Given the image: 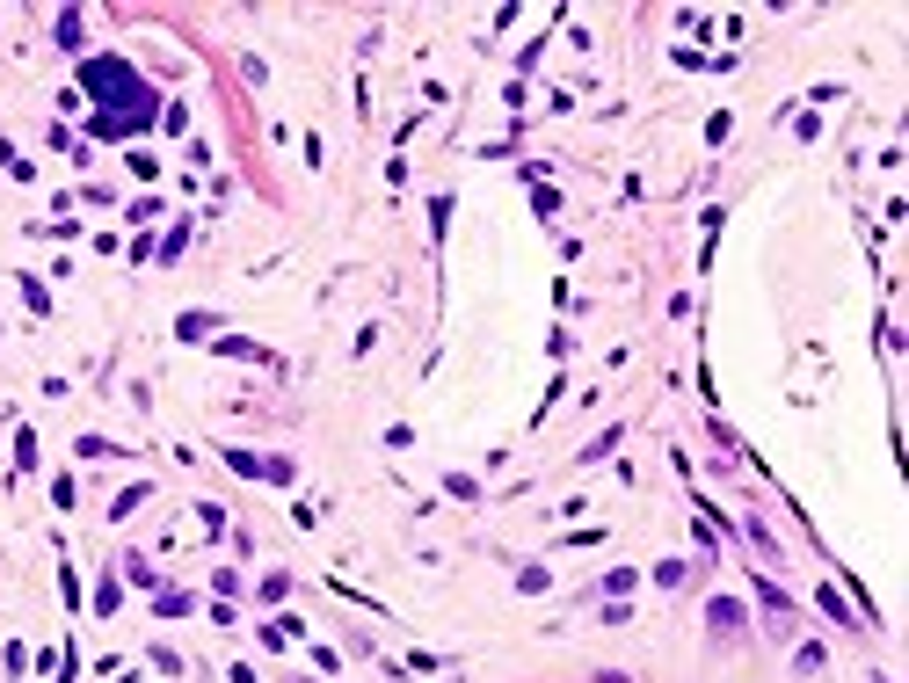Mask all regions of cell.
<instances>
[{
	"mask_svg": "<svg viewBox=\"0 0 909 683\" xmlns=\"http://www.w3.org/2000/svg\"><path fill=\"white\" fill-rule=\"evenodd\" d=\"M597 683H633V676H619V669H604V676H597Z\"/></svg>",
	"mask_w": 909,
	"mask_h": 683,
	"instance_id": "obj_12",
	"label": "cell"
},
{
	"mask_svg": "<svg viewBox=\"0 0 909 683\" xmlns=\"http://www.w3.org/2000/svg\"><path fill=\"white\" fill-rule=\"evenodd\" d=\"M80 88L102 102L95 109V139H131V131H146L160 109H168V102L139 80V66H124V59H88L80 66Z\"/></svg>",
	"mask_w": 909,
	"mask_h": 683,
	"instance_id": "obj_1",
	"label": "cell"
},
{
	"mask_svg": "<svg viewBox=\"0 0 909 683\" xmlns=\"http://www.w3.org/2000/svg\"><path fill=\"white\" fill-rule=\"evenodd\" d=\"M73 451H80V459H124V451H117V443H110V436H80V443H73Z\"/></svg>",
	"mask_w": 909,
	"mask_h": 683,
	"instance_id": "obj_7",
	"label": "cell"
},
{
	"mask_svg": "<svg viewBox=\"0 0 909 683\" xmlns=\"http://www.w3.org/2000/svg\"><path fill=\"white\" fill-rule=\"evenodd\" d=\"M0 167H8V175H22V182H29V160H22V153H15L8 139H0Z\"/></svg>",
	"mask_w": 909,
	"mask_h": 683,
	"instance_id": "obj_11",
	"label": "cell"
},
{
	"mask_svg": "<svg viewBox=\"0 0 909 683\" xmlns=\"http://www.w3.org/2000/svg\"><path fill=\"white\" fill-rule=\"evenodd\" d=\"M80 44H88V37H80V15L66 8V15H59V51H80Z\"/></svg>",
	"mask_w": 909,
	"mask_h": 683,
	"instance_id": "obj_8",
	"label": "cell"
},
{
	"mask_svg": "<svg viewBox=\"0 0 909 683\" xmlns=\"http://www.w3.org/2000/svg\"><path fill=\"white\" fill-rule=\"evenodd\" d=\"M793 669H800V676H815V669H822V647H815V640H800V647H793Z\"/></svg>",
	"mask_w": 909,
	"mask_h": 683,
	"instance_id": "obj_9",
	"label": "cell"
},
{
	"mask_svg": "<svg viewBox=\"0 0 909 683\" xmlns=\"http://www.w3.org/2000/svg\"><path fill=\"white\" fill-rule=\"evenodd\" d=\"M211 327H219L211 313H182V320H175V334H182V342H211Z\"/></svg>",
	"mask_w": 909,
	"mask_h": 683,
	"instance_id": "obj_6",
	"label": "cell"
},
{
	"mask_svg": "<svg viewBox=\"0 0 909 683\" xmlns=\"http://www.w3.org/2000/svg\"><path fill=\"white\" fill-rule=\"evenodd\" d=\"M124 582H139V589H160V567H153L146 552H124Z\"/></svg>",
	"mask_w": 909,
	"mask_h": 683,
	"instance_id": "obj_5",
	"label": "cell"
},
{
	"mask_svg": "<svg viewBox=\"0 0 909 683\" xmlns=\"http://www.w3.org/2000/svg\"><path fill=\"white\" fill-rule=\"evenodd\" d=\"M757 603H764V618H771V633H793V596H786L771 575H757Z\"/></svg>",
	"mask_w": 909,
	"mask_h": 683,
	"instance_id": "obj_2",
	"label": "cell"
},
{
	"mask_svg": "<svg viewBox=\"0 0 909 683\" xmlns=\"http://www.w3.org/2000/svg\"><path fill=\"white\" fill-rule=\"evenodd\" d=\"M226 466L248 480H291V459H255V451H226Z\"/></svg>",
	"mask_w": 909,
	"mask_h": 683,
	"instance_id": "obj_3",
	"label": "cell"
},
{
	"mask_svg": "<svg viewBox=\"0 0 909 683\" xmlns=\"http://www.w3.org/2000/svg\"><path fill=\"white\" fill-rule=\"evenodd\" d=\"M873 683H888V676H873Z\"/></svg>",
	"mask_w": 909,
	"mask_h": 683,
	"instance_id": "obj_13",
	"label": "cell"
},
{
	"mask_svg": "<svg viewBox=\"0 0 909 683\" xmlns=\"http://www.w3.org/2000/svg\"><path fill=\"white\" fill-rule=\"evenodd\" d=\"M706 618H713V633H742V625H750V611H742L735 596H713V603H706Z\"/></svg>",
	"mask_w": 909,
	"mask_h": 683,
	"instance_id": "obj_4",
	"label": "cell"
},
{
	"mask_svg": "<svg viewBox=\"0 0 909 683\" xmlns=\"http://www.w3.org/2000/svg\"><path fill=\"white\" fill-rule=\"evenodd\" d=\"M684 575H691V567H684V560H655V582H662V589H677Z\"/></svg>",
	"mask_w": 909,
	"mask_h": 683,
	"instance_id": "obj_10",
	"label": "cell"
}]
</instances>
